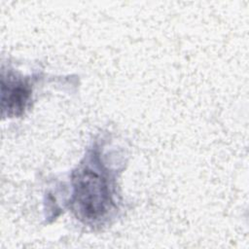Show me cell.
I'll use <instances>...</instances> for the list:
<instances>
[{"instance_id":"6da1fadb","label":"cell","mask_w":249,"mask_h":249,"mask_svg":"<svg viewBox=\"0 0 249 249\" xmlns=\"http://www.w3.org/2000/svg\"><path fill=\"white\" fill-rule=\"evenodd\" d=\"M119 172L108 164L103 144L96 139L70 174L67 207L84 225L102 228L117 217L121 204L117 185Z\"/></svg>"},{"instance_id":"7a4b0ae2","label":"cell","mask_w":249,"mask_h":249,"mask_svg":"<svg viewBox=\"0 0 249 249\" xmlns=\"http://www.w3.org/2000/svg\"><path fill=\"white\" fill-rule=\"evenodd\" d=\"M37 77L23 76L12 69H2L1 107L2 116L18 118L30 107L33 99V88Z\"/></svg>"}]
</instances>
